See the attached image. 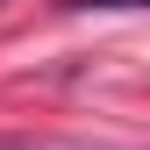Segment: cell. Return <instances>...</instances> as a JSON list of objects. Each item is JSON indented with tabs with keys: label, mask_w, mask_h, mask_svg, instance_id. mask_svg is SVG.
Returning <instances> with one entry per match:
<instances>
[{
	"label": "cell",
	"mask_w": 150,
	"mask_h": 150,
	"mask_svg": "<svg viewBox=\"0 0 150 150\" xmlns=\"http://www.w3.org/2000/svg\"><path fill=\"white\" fill-rule=\"evenodd\" d=\"M64 7H143V0H64Z\"/></svg>",
	"instance_id": "obj_1"
},
{
	"label": "cell",
	"mask_w": 150,
	"mask_h": 150,
	"mask_svg": "<svg viewBox=\"0 0 150 150\" xmlns=\"http://www.w3.org/2000/svg\"><path fill=\"white\" fill-rule=\"evenodd\" d=\"M0 150H43V143H29V136H0Z\"/></svg>",
	"instance_id": "obj_2"
}]
</instances>
